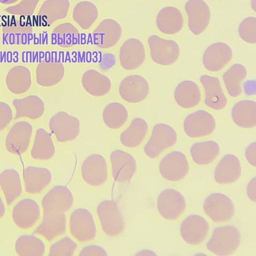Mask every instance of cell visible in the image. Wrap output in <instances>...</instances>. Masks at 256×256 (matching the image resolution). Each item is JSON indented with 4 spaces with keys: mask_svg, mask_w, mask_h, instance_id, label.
I'll return each mask as SVG.
<instances>
[{
    "mask_svg": "<svg viewBox=\"0 0 256 256\" xmlns=\"http://www.w3.org/2000/svg\"><path fill=\"white\" fill-rule=\"evenodd\" d=\"M216 128V120L209 112L198 110L185 118L183 129L186 134L190 138H198L212 134Z\"/></svg>",
    "mask_w": 256,
    "mask_h": 256,
    "instance_id": "7",
    "label": "cell"
},
{
    "mask_svg": "<svg viewBox=\"0 0 256 256\" xmlns=\"http://www.w3.org/2000/svg\"><path fill=\"white\" fill-rule=\"evenodd\" d=\"M245 156L247 162L254 168L256 165V142L250 143L245 150Z\"/></svg>",
    "mask_w": 256,
    "mask_h": 256,
    "instance_id": "48",
    "label": "cell"
},
{
    "mask_svg": "<svg viewBox=\"0 0 256 256\" xmlns=\"http://www.w3.org/2000/svg\"><path fill=\"white\" fill-rule=\"evenodd\" d=\"M148 126L146 121L142 118H136L120 134L121 144L128 148L139 146L143 142L148 132Z\"/></svg>",
    "mask_w": 256,
    "mask_h": 256,
    "instance_id": "34",
    "label": "cell"
},
{
    "mask_svg": "<svg viewBox=\"0 0 256 256\" xmlns=\"http://www.w3.org/2000/svg\"><path fill=\"white\" fill-rule=\"evenodd\" d=\"M18 0H0V2L4 4H14Z\"/></svg>",
    "mask_w": 256,
    "mask_h": 256,
    "instance_id": "52",
    "label": "cell"
},
{
    "mask_svg": "<svg viewBox=\"0 0 256 256\" xmlns=\"http://www.w3.org/2000/svg\"><path fill=\"white\" fill-rule=\"evenodd\" d=\"M234 123L242 128H252L256 126V102L244 100L234 104L230 111Z\"/></svg>",
    "mask_w": 256,
    "mask_h": 256,
    "instance_id": "28",
    "label": "cell"
},
{
    "mask_svg": "<svg viewBox=\"0 0 256 256\" xmlns=\"http://www.w3.org/2000/svg\"><path fill=\"white\" fill-rule=\"evenodd\" d=\"M110 158L114 180L120 183L130 180L137 170V162L133 156L117 149L111 152Z\"/></svg>",
    "mask_w": 256,
    "mask_h": 256,
    "instance_id": "14",
    "label": "cell"
},
{
    "mask_svg": "<svg viewBox=\"0 0 256 256\" xmlns=\"http://www.w3.org/2000/svg\"><path fill=\"white\" fill-rule=\"evenodd\" d=\"M52 178V174L48 168L28 166L23 172L25 191L30 194H39L50 184Z\"/></svg>",
    "mask_w": 256,
    "mask_h": 256,
    "instance_id": "24",
    "label": "cell"
},
{
    "mask_svg": "<svg viewBox=\"0 0 256 256\" xmlns=\"http://www.w3.org/2000/svg\"><path fill=\"white\" fill-rule=\"evenodd\" d=\"M174 98L176 103L183 108H191L201 100V92L198 84L192 80H184L175 87Z\"/></svg>",
    "mask_w": 256,
    "mask_h": 256,
    "instance_id": "26",
    "label": "cell"
},
{
    "mask_svg": "<svg viewBox=\"0 0 256 256\" xmlns=\"http://www.w3.org/2000/svg\"><path fill=\"white\" fill-rule=\"evenodd\" d=\"M6 214V208L3 200L0 195V220Z\"/></svg>",
    "mask_w": 256,
    "mask_h": 256,
    "instance_id": "51",
    "label": "cell"
},
{
    "mask_svg": "<svg viewBox=\"0 0 256 256\" xmlns=\"http://www.w3.org/2000/svg\"><path fill=\"white\" fill-rule=\"evenodd\" d=\"M252 8L256 12V0H251L250 1Z\"/></svg>",
    "mask_w": 256,
    "mask_h": 256,
    "instance_id": "53",
    "label": "cell"
},
{
    "mask_svg": "<svg viewBox=\"0 0 256 256\" xmlns=\"http://www.w3.org/2000/svg\"><path fill=\"white\" fill-rule=\"evenodd\" d=\"M119 58L120 64L124 69H136L143 64L146 58L143 44L136 38L128 39L120 49Z\"/></svg>",
    "mask_w": 256,
    "mask_h": 256,
    "instance_id": "22",
    "label": "cell"
},
{
    "mask_svg": "<svg viewBox=\"0 0 256 256\" xmlns=\"http://www.w3.org/2000/svg\"><path fill=\"white\" fill-rule=\"evenodd\" d=\"M40 0H22L18 4L7 8L5 10L12 14L28 16L34 12Z\"/></svg>",
    "mask_w": 256,
    "mask_h": 256,
    "instance_id": "45",
    "label": "cell"
},
{
    "mask_svg": "<svg viewBox=\"0 0 256 256\" xmlns=\"http://www.w3.org/2000/svg\"><path fill=\"white\" fill-rule=\"evenodd\" d=\"M78 244L70 237L65 236L53 243L50 247L48 256H73Z\"/></svg>",
    "mask_w": 256,
    "mask_h": 256,
    "instance_id": "43",
    "label": "cell"
},
{
    "mask_svg": "<svg viewBox=\"0 0 256 256\" xmlns=\"http://www.w3.org/2000/svg\"><path fill=\"white\" fill-rule=\"evenodd\" d=\"M158 170L165 180L170 182H178L188 174L189 164L185 154L179 150H174L162 158Z\"/></svg>",
    "mask_w": 256,
    "mask_h": 256,
    "instance_id": "9",
    "label": "cell"
},
{
    "mask_svg": "<svg viewBox=\"0 0 256 256\" xmlns=\"http://www.w3.org/2000/svg\"><path fill=\"white\" fill-rule=\"evenodd\" d=\"M136 256H156L157 254L153 250L148 249H142L138 251Z\"/></svg>",
    "mask_w": 256,
    "mask_h": 256,
    "instance_id": "50",
    "label": "cell"
},
{
    "mask_svg": "<svg viewBox=\"0 0 256 256\" xmlns=\"http://www.w3.org/2000/svg\"><path fill=\"white\" fill-rule=\"evenodd\" d=\"M83 88L90 94L101 96L107 94L111 88V82L106 76L93 69L86 71L82 76Z\"/></svg>",
    "mask_w": 256,
    "mask_h": 256,
    "instance_id": "33",
    "label": "cell"
},
{
    "mask_svg": "<svg viewBox=\"0 0 256 256\" xmlns=\"http://www.w3.org/2000/svg\"><path fill=\"white\" fill-rule=\"evenodd\" d=\"M148 44L150 58L156 64L168 66L178 60L180 48L176 41L163 38L156 34H152L148 38Z\"/></svg>",
    "mask_w": 256,
    "mask_h": 256,
    "instance_id": "5",
    "label": "cell"
},
{
    "mask_svg": "<svg viewBox=\"0 0 256 256\" xmlns=\"http://www.w3.org/2000/svg\"><path fill=\"white\" fill-rule=\"evenodd\" d=\"M68 227L70 234L78 242H90L96 236L94 220L92 213L85 208H76L71 213Z\"/></svg>",
    "mask_w": 256,
    "mask_h": 256,
    "instance_id": "4",
    "label": "cell"
},
{
    "mask_svg": "<svg viewBox=\"0 0 256 256\" xmlns=\"http://www.w3.org/2000/svg\"><path fill=\"white\" fill-rule=\"evenodd\" d=\"M12 104L16 110V118H28L36 120L44 112V104L38 96L30 95L20 99H15Z\"/></svg>",
    "mask_w": 256,
    "mask_h": 256,
    "instance_id": "30",
    "label": "cell"
},
{
    "mask_svg": "<svg viewBox=\"0 0 256 256\" xmlns=\"http://www.w3.org/2000/svg\"><path fill=\"white\" fill-rule=\"evenodd\" d=\"M40 210L38 202L30 198L20 200L12 210V220L19 228L28 230L32 227L40 218Z\"/></svg>",
    "mask_w": 256,
    "mask_h": 256,
    "instance_id": "19",
    "label": "cell"
},
{
    "mask_svg": "<svg viewBox=\"0 0 256 256\" xmlns=\"http://www.w3.org/2000/svg\"><path fill=\"white\" fill-rule=\"evenodd\" d=\"M98 16V10L96 6L88 1L79 2L73 10V19L83 30L90 28Z\"/></svg>",
    "mask_w": 256,
    "mask_h": 256,
    "instance_id": "40",
    "label": "cell"
},
{
    "mask_svg": "<svg viewBox=\"0 0 256 256\" xmlns=\"http://www.w3.org/2000/svg\"><path fill=\"white\" fill-rule=\"evenodd\" d=\"M31 74L29 70L24 66H16L8 72L6 84L8 90L14 94L27 92L31 86Z\"/></svg>",
    "mask_w": 256,
    "mask_h": 256,
    "instance_id": "37",
    "label": "cell"
},
{
    "mask_svg": "<svg viewBox=\"0 0 256 256\" xmlns=\"http://www.w3.org/2000/svg\"><path fill=\"white\" fill-rule=\"evenodd\" d=\"M64 74V66L61 62L43 60L39 63L36 68V82L40 86H52L62 80Z\"/></svg>",
    "mask_w": 256,
    "mask_h": 256,
    "instance_id": "29",
    "label": "cell"
},
{
    "mask_svg": "<svg viewBox=\"0 0 256 256\" xmlns=\"http://www.w3.org/2000/svg\"><path fill=\"white\" fill-rule=\"evenodd\" d=\"M49 127L58 141L64 142L75 140L80 132V122L75 116L60 111L50 119Z\"/></svg>",
    "mask_w": 256,
    "mask_h": 256,
    "instance_id": "11",
    "label": "cell"
},
{
    "mask_svg": "<svg viewBox=\"0 0 256 256\" xmlns=\"http://www.w3.org/2000/svg\"><path fill=\"white\" fill-rule=\"evenodd\" d=\"M208 222L201 216L190 214L182 222L180 234L182 240L190 245H198L205 240L208 232Z\"/></svg>",
    "mask_w": 256,
    "mask_h": 256,
    "instance_id": "16",
    "label": "cell"
},
{
    "mask_svg": "<svg viewBox=\"0 0 256 256\" xmlns=\"http://www.w3.org/2000/svg\"><path fill=\"white\" fill-rule=\"evenodd\" d=\"M52 40L62 47L76 44L80 40L77 28L71 23L64 22L56 26L52 34Z\"/></svg>",
    "mask_w": 256,
    "mask_h": 256,
    "instance_id": "42",
    "label": "cell"
},
{
    "mask_svg": "<svg viewBox=\"0 0 256 256\" xmlns=\"http://www.w3.org/2000/svg\"><path fill=\"white\" fill-rule=\"evenodd\" d=\"M242 175V166L239 158L233 154L224 155L218 162L214 171L216 182L228 184L236 182Z\"/></svg>",
    "mask_w": 256,
    "mask_h": 256,
    "instance_id": "23",
    "label": "cell"
},
{
    "mask_svg": "<svg viewBox=\"0 0 256 256\" xmlns=\"http://www.w3.org/2000/svg\"><path fill=\"white\" fill-rule=\"evenodd\" d=\"M69 7L68 0H46L42 4L38 16L43 25L50 26L66 18Z\"/></svg>",
    "mask_w": 256,
    "mask_h": 256,
    "instance_id": "32",
    "label": "cell"
},
{
    "mask_svg": "<svg viewBox=\"0 0 256 256\" xmlns=\"http://www.w3.org/2000/svg\"><path fill=\"white\" fill-rule=\"evenodd\" d=\"M13 114L10 106L0 102V131L4 129L12 120Z\"/></svg>",
    "mask_w": 256,
    "mask_h": 256,
    "instance_id": "46",
    "label": "cell"
},
{
    "mask_svg": "<svg viewBox=\"0 0 256 256\" xmlns=\"http://www.w3.org/2000/svg\"><path fill=\"white\" fill-rule=\"evenodd\" d=\"M79 256H108L106 250L102 246L90 244L84 246L80 250Z\"/></svg>",
    "mask_w": 256,
    "mask_h": 256,
    "instance_id": "47",
    "label": "cell"
},
{
    "mask_svg": "<svg viewBox=\"0 0 256 256\" xmlns=\"http://www.w3.org/2000/svg\"><path fill=\"white\" fill-rule=\"evenodd\" d=\"M0 188L6 203L10 206L22 194V190L19 173L13 168L6 169L0 174Z\"/></svg>",
    "mask_w": 256,
    "mask_h": 256,
    "instance_id": "31",
    "label": "cell"
},
{
    "mask_svg": "<svg viewBox=\"0 0 256 256\" xmlns=\"http://www.w3.org/2000/svg\"><path fill=\"white\" fill-rule=\"evenodd\" d=\"M240 242V230L234 226L228 225L216 228L206 246L215 255L229 256L236 251Z\"/></svg>",
    "mask_w": 256,
    "mask_h": 256,
    "instance_id": "1",
    "label": "cell"
},
{
    "mask_svg": "<svg viewBox=\"0 0 256 256\" xmlns=\"http://www.w3.org/2000/svg\"><path fill=\"white\" fill-rule=\"evenodd\" d=\"M14 248L16 254L20 256H42L46 252L44 242L32 234H23L18 237Z\"/></svg>",
    "mask_w": 256,
    "mask_h": 256,
    "instance_id": "39",
    "label": "cell"
},
{
    "mask_svg": "<svg viewBox=\"0 0 256 256\" xmlns=\"http://www.w3.org/2000/svg\"><path fill=\"white\" fill-rule=\"evenodd\" d=\"M247 69L241 64L231 66L222 75V79L228 95L236 98L242 91V83L247 76Z\"/></svg>",
    "mask_w": 256,
    "mask_h": 256,
    "instance_id": "35",
    "label": "cell"
},
{
    "mask_svg": "<svg viewBox=\"0 0 256 256\" xmlns=\"http://www.w3.org/2000/svg\"><path fill=\"white\" fill-rule=\"evenodd\" d=\"M156 25L162 33L174 34L179 32L184 25V18L181 12L172 6L162 8L156 16Z\"/></svg>",
    "mask_w": 256,
    "mask_h": 256,
    "instance_id": "27",
    "label": "cell"
},
{
    "mask_svg": "<svg viewBox=\"0 0 256 256\" xmlns=\"http://www.w3.org/2000/svg\"><path fill=\"white\" fill-rule=\"evenodd\" d=\"M240 38L246 43H256V18L250 16L243 19L238 26Z\"/></svg>",
    "mask_w": 256,
    "mask_h": 256,
    "instance_id": "44",
    "label": "cell"
},
{
    "mask_svg": "<svg viewBox=\"0 0 256 256\" xmlns=\"http://www.w3.org/2000/svg\"><path fill=\"white\" fill-rule=\"evenodd\" d=\"M54 154L55 146L50 134L44 128H38L30 150L31 157L36 160H46Z\"/></svg>",
    "mask_w": 256,
    "mask_h": 256,
    "instance_id": "38",
    "label": "cell"
},
{
    "mask_svg": "<svg viewBox=\"0 0 256 256\" xmlns=\"http://www.w3.org/2000/svg\"><path fill=\"white\" fill-rule=\"evenodd\" d=\"M186 208V201L183 194L176 190L166 188L158 196L157 209L164 218L174 220L179 218Z\"/></svg>",
    "mask_w": 256,
    "mask_h": 256,
    "instance_id": "8",
    "label": "cell"
},
{
    "mask_svg": "<svg viewBox=\"0 0 256 256\" xmlns=\"http://www.w3.org/2000/svg\"><path fill=\"white\" fill-rule=\"evenodd\" d=\"M96 214L101 228L107 236L114 237L122 234L125 222L117 203L112 200L101 201L97 206Z\"/></svg>",
    "mask_w": 256,
    "mask_h": 256,
    "instance_id": "3",
    "label": "cell"
},
{
    "mask_svg": "<svg viewBox=\"0 0 256 256\" xmlns=\"http://www.w3.org/2000/svg\"><path fill=\"white\" fill-rule=\"evenodd\" d=\"M203 210L212 221L218 223L230 220L234 216L235 207L233 202L227 195L214 192L204 199Z\"/></svg>",
    "mask_w": 256,
    "mask_h": 256,
    "instance_id": "6",
    "label": "cell"
},
{
    "mask_svg": "<svg viewBox=\"0 0 256 256\" xmlns=\"http://www.w3.org/2000/svg\"><path fill=\"white\" fill-rule=\"evenodd\" d=\"M184 10L188 18V28L195 36L202 34L210 20V10L204 0H188Z\"/></svg>",
    "mask_w": 256,
    "mask_h": 256,
    "instance_id": "12",
    "label": "cell"
},
{
    "mask_svg": "<svg viewBox=\"0 0 256 256\" xmlns=\"http://www.w3.org/2000/svg\"><path fill=\"white\" fill-rule=\"evenodd\" d=\"M200 81L204 91L205 105L214 110L224 109L228 104V99L219 78L204 74L200 76Z\"/></svg>",
    "mask_w": 256,
    "mask_h": 256,
    "instance_id": "21",
    "label": "cell"
},
{
    "mask_svg": "<svg viewBox=\"0 0 256 256\" xmlns=\"http://www.w3.org/2000/svg\"><path fill=\"white\" fill-rule=\"evenodd\" d=\"M32 132V126L24 120L14 123L8 133L5 146L6 150L12 154L20 155L28 150Z\"/></svg>",
    "mask_w": 256,
    "mask_h": 256,
    "instance_id": "13",
    "label": "cell"
},
{
    "mask_svg": "<svg viewBox=\"0 0 256 256\" xmlns=\"http://www.w3.org/2000/svg\"><path fill=\"white\" fill-rule=\"evenodd\" d=\"M232 56V50L228 44L222 42H214L203 53L204 67L210 72H220L231 61Z\"/></svg>",
    "mask_w": 256,
    "mask_h": 256,
    "instance_id": "15",
    "label": "cell"
},
{
    "mask_svg": "<svg viewBox=\"0 0 256 256\" xmlns=\"http://www.w3.org/2000/svg\"><path fill=\"white\" fill-rule=\"evenodd\" d=\"M74 201L73 194L68 187L56 185L43 196L41 205L43 212H65L72 207Z\"/></svg>",
    "mask_w": 256,
    "mask_h": 256,
    "instance_id": "18",
    "label": "cell"
},
{
    "mask_svg": "<svg viewBox=\"0 0 256 256\" xmlns=\"http://www.w3.org/2000/svg\"><path fill=\"white\" fill-rule=\"evenodd\" d=\"M121 35L122 28L120 24L113 19L106 18L94 31V42L100 48H110L117 44Z\"/></svg>",
    "mask_w": 256,
    "mask_h": 256,
    "instance_id": "25",
    "label": "cell"
},
{
    "mask_svg": "<svg viewBox=\"0 0 256 256\" xmlns=\"http://www.w3.org/2000/svg\"><path fill=\"white\" fill-rule=\"evenodd\" d=\"M246 192L249 199L254 202H256V181L254 176L246 186Z\"/></svg>",
    "mask_w": 256,
    "mask_h": 256,
    "instance_id": "49",
    "label": "cell"
},
{
    "mask_svg": "<svg viewBox=\"0 0 256 256\" xmlns=\"http://www.w3.org/2000/svg\"><path fill=\"white\" fill-rule=\"evenodd\" d=\"M66 230V217L64 212H43L42 218L34 233L52 241L64 234Z\"/></svg>",
    "mask_w": 256,
    "mask_h": 256,
    "instance_id": "20",
    "label": "cell"
},
{
    "mask_svg": "<svg viewBox=\"0 0 256 256\" xmlns=\"http://www.w3.org/2000/svg\"><path fill=\"white\" fill-rule=\"evenodd\" d=\"M83 180L92 186H100L108 178V166L104 157L100 154L88 156L83 161L80 168Z\"/></svg>",
    "mask_w": 256,
    "mask_h": 256,
    "instance_id": "10",
    "label": "cell"
},
{
    "mask_svg": "<svg viewBox=\"0 0 256 256\" xmlns=\"http://www.w3.org/2000/svg\"><path fill=\"white\" fill-rule=\"evenodd\" d=\"M220 152V146L215 140H208L194 143L190 148L194 162L198 165H207L212 162Z\"/></svg>",
    "mask_w": 256,
    "mask_h": 256,
    "instance_id": "36",
    "label": "cell"
},
{
    "mask_svg": "<svg viewBox=\"0 0 256 256\" xmlns=\"http://www.w3.org/2000/svg\"><path fill=\"white\" fill-rule=\"evenodd\" d=\"M128 112L122 104L112 102L106 105L102 112V120L109 128L118 129L127 121Z\"/></svg>",
    "mask_w": 256,
    "mask_h": 256,
    "instance_id": "41",
    "label": "cell"
},
{
    "mask_svg": "<svg viewBox=\"0 0 256 256\" xmlns=\"http://www.w3.org/2000/svg\"><path fill=\"white\" fill-rule=\"evenodd\" d=\"M118 91L124 100L130 103H138L147 98L150 92V86L144 76L132 74L125 77L122 80Z\"/></svg>",
    "mask_w": 256,
    "mask_h": 256,
    "instance_id": "17",
    "label": "cell"
},
{
    "mask_svg": "<svg viewBox=\"0 0 256 256\" xmlns=\"http://www.w3.org/2000/svg\"><path fill=\"white\" fill-rule=\"evenodd\" d=\"M177 140L176 132L172 126L164 123L156 124L152 129L144 152L148 158H156L166 150L174 146Z\"/></svg>",
    "mask_w": 256,
    "mask_h": 256,
    "instance_id": "2",
    "label": "cell"
}]
</instances>
